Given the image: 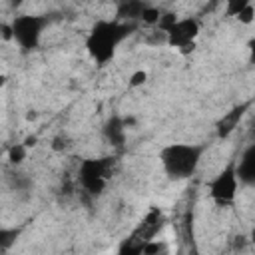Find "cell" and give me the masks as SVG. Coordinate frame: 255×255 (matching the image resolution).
Wrapping results in <instances>:
<instances>
[{
	"mask_svg": "<svg viewBox=\"0 0 255 255\" xmlns=\"http://www.w3.org/2000/svg\"><path fill=\"white\" fill-rule=\"evenodd\" d=\"M129 32H131V26L128 22L98 20L86 38V50L90 58L98 66H106L116 56L118 46L129 36Z\"/></svg>",
	"mask_w": 255,
	"mask_h": 255,
	"instance_id": "1",
	"label": "cell"
},
{
	"mask_svg": "<svg viewBox=\"0 0 255 255\" xmlns=\"http://www.w3.org/2000/svg\"><path fill=\"white\" fill-rule=\"evenodd\" d=\"M205 153V145L199 143H169L159 151V163L169 179L191 177Z\"/></svg>",
	"mask_w": 255,
	"mask_h": 255,
	"instance_id": "2",
	"label": "cell"
},
{
	"mask_svg": "<svg viewBox=\"0 0 255 255\" xmlns=\"http://www.w3.org/2000/svg\"><path fill=\"white\" fill-rule=\"evenodd\" d=\"M114 157H90V159H84L80 163V169H78V179H80V185L84 187V191L92 193V195H100L106 185H108V179L114 171Z\"/></svg>",
	"mask_w": 255,
	"mask_h": 255,
	"instance_id": "3",
	"label": "cell"
},
{
	"mask_svg": "<svg viewBox=\"0 0 255 255\" xmlns=\"http://www.w3.org/2000/svg\"><path fill=\"white\" fill-rule=\"evenodd\" d=\"M48 26L46 16H36V14H20L10 22L12 28V38L22 50H32L40 44L42 32Z\"/></svg>",
	"mask_w": 255,
	"mask_h": 255,
	"instance_id": "4",
	"label": "cell"
},
{
	"mask_svg": "<svg viewBox=\"0 0 255 255\" xmlns=\"http://www.w3.org/2000/svg\"><path fill=\"white\" fill-rule=\"evenodd\" d=\"M237 187H239V177H237L235 163H229L227 167H223V169L207 183L209 197H211L217 205H231V203L235 201Z\"/></svg>",
	"mask_w": 255,
	"mask_h": 255,
	"instance_id": "5",
	"label": "cell"
},
{
	"mask_svg": "<svg viewBox=\"0 0 255 255\" xmlns=\"http://www.w3.org/2000/svg\"><path fill=\"white\" fill-rule=\"evenodd\" d=\"M199 34V22L195 18H177L167 30V44L171 48L181 50L183 54L191 52L195 48V38Z\"/></svg>",
	"mask_w": 255,
	"mask_h": 255,
	"instance_id": "6",
	"label": "cell"
},
{
	"mask_svg": "<svg viewBox=\"0 0 255 255\" xmlns=\"http://www.w3.org/2000/svg\"><path fill=\"white\" fill-rule=\"evenodd\" d=\"M235 169H237V177L241 183L255 185V143L245 149L241 159L235 163Z\"/></svg>",
	"mask_w": 255,
	"mask_h": 255,
	"instance_id": "7",
	"label": "cell"
},
{
	"mask_svg": "<svg viewBox=\"0 0 255 255\" xmlns=\"http://www.w3.org/2000/svg\"><path fill=\"white\" fill-rule=\"evenodd\" d=\"M104 135H106V139H108L112 145L120 147V145L124 143V139H126V122H124L122 118L114 116L112 120H108V124H106V128H104Z\"/></svg>",
	"mask_w": 255,
	"mask_h": 255,
	"instance_id": "8",
	"label": "cell"
},
{
	"mask_svg": "<svg viewBox=\"0 0 255 255\" xmlns=\"http://www.w3.org/2000/svg\"><path fill=\"white\" fill-rule=\"evenodd\" d=\"M149 4H145V2H122V4H118V16L124 18V20L141 18V14H143V10Z\"/></svg>",
	"mask_w": 255,
	"mask_h": 255,
	"instance_id": "9",
	"label": "cell"
},
{
	"mask_svg": "<svg viewBox=\"0 0 255 255\" xmlns=\"http://www.w3.org/2000/svg\"><path fill=\"white\" fill-rule=\"evenodd\" d=\"M145 243H147V241L139 239L137 235H131L129 239H126V241L120 245L118 255H143V253H145Z\"/></svg>",
	"mask_w": 255,
	"mask_h": 255,
	"instance_id": "10",
	"label": "cell"
},
{
	"mask_svg": "<svg viewBox=\"0 0 255 255\" xmlns=\"http://www.w3.org/2000/svg\"><path fill=\"white\" fill-rule=\"evenodd\" d=\"M243 106L241 108H235V110H231L223 120H221V124H219V135H227L235 126H237V122H239V118L243 116Z\"/></svg>",
	"mask_w": 255,
	"mask_h": 255,
	"instance_id": "11",
	"label": "cell"
},
{
	"mask_svg": "<svg viewBox=\"0 0 255 255\" xmlns=\"http://www.w3.org/2000/svg\"><path fill=\"white\" fill-rule=\"evenodd\" d=\"M235 20H237L239 24H245V26H247V24H251V22H255V6L249 2V4H247V6H245V8L235 16Z\"/></svg>",
	"mask_w": 255,
	"mask_h": 255,
	"instance_id": "12",
	"label": "cell"
},
{
	"mask_svg": "<svg viewBox=\"0 0 255 255\" xmlns=\"http://www.w3.org/2000/svg\"><path fill=\"white\" fill-rule=\"evenodd\" d=\"M26 157V143H16L8 149V159L12 163H20Z\"/></svg>",
	"mask_w": 255,
	"mask_h": 255,
	"instance_id": "13",
	"label": "cell"
},
{
	"mask_svg": "<svg viewBox=\"0 0 255 255\" xmlns=\"http://www.w3.org/2000/svg\"><path fill=\"white\" fill-rule=\"evenodd\" d=\"M16 229H8V227H2L0 229V247L6 251L12 243H14V239H16Z\"/></svg>",
	"mask_w": 255,
	"mask_h": 255,
	"instance_id": "14",
	"label": "cell"
},
{
	"mask_svg": "<svg viewBox=\"0 0 255 255\" xmlns=\"http://www.w3.org/2000/svg\"><path fill=\"white\" fill-rule=\"evenodd\" d=\"M141 20L147 22V24H153V22H159L161 20V12L155 8V6H147L141 14Z\"/></svg>",
	"mask_w": 255,
	"mask_h": 255,
	"instance_id": "15",
	"label": "cell"
},
{
	"mask_svg": "<svg viewBox=\"0 0 255 255\" xmlns=\"http://www.w3.org/2000/svg\"><path fill=\"white\" fill-rule=\"evenodd\" d=\"M147 82V72L145 70H135L131 76H129V88H137V86H143Z\"/></svg>",
	"mask_w": 255,
	"mask_h": 255,
	"instance_id": "16",
	"label": "cell"
},
{
	"mask_svg": "<svg viewBox=\"0 0 255 255\" xmlns=\"http://www.w3.org/2000/svg\"><path fill=\"white\" fill-rule=\"evenodd\" d=\"M247 4H249L247 0H231V2H227L225 10H227V14H229V16H233V18H235V16H237V14H239Z\"/></svg>",
	"mask_w": 255,
	"mask_h": 255,
	"instance_id": "17",
	"label": "cell"
},
{
	"mask_svg": "<svg viewBox=\"0 0 255 255\" xmlns=\"http://www.w3.org/2000/svg\"><path fill=\"white\" fill-rule=\"evenodd\" d=\"M52 147H54L56 151H60V149H66V147H68V137H62V135H60V137H56Z\"/></svg>",
	"mask_w": 255,
	"mask_h": 255,
	"instance_id": "18",
	"label": "cell"
},
{
	"mask_svg": "<svg viewBox=\"0 0 255 255\" xmlns=\"http://www.w3.org/2000/svg\"><path fill=\"white\" fill-rule=\"evenodd\" d=\"M247 50H249V62L255 64V38H251L247 42Z\"/></svg>",
	"mask_w": 255,
	"mask_h": 255,
	"instance_id": "19",
	"label": "cell"
},
{
	"mask_svg": "<svg viewBox=\"0 0 255 255\" xmlns=\"http://www.w3.org/2000/svg\"><path fill=\"white\" fill-rule=\"evenodd\" d=\"M251 243H253V245H255V227H253V229H251Z\"/></svg>",
	"mask_w": 255,
	"mask_h": 255,
	"instance_id": "20",
	"label": "cell"
}]
</instances>
